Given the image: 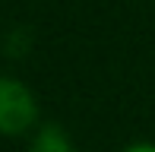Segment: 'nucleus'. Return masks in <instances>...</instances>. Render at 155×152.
Listing matches in <instances>:
<instances>
[{
  "mask_svg": "<svg viewBox=\"0 0 155 152\" xmlns=\"http://www.w3.org/2000/svg\"><path fill=\"white\" fill-rule=\"evenodd\" d=\"M38 108H35L32 92L16 79L0 76V133H22L35 121Z\"/></svg>",
  "mask_w": 155,
  "mask_h": 152,
  "instance_id": "f257e3e1",
  "label": "nucleus"
},
{
  "mask_svg": "<svg viewBox=\"0 0 155 152\" xmlns=\"http://www.w3.org/2000/svg\"><path fill=\"white\" fill-rule=\"evenodd\" d=\"M35 152H70V143L57 127H45L35 140Z\"/></svg>",
  "mask_w": 155,
  "mask_h": 152,
  "instance_id": "f03ea898",
  "label": "nucleus"
},
{
  "mask_svg": "<svg viewBox=\"0 0 155 152\" xmlns=\"http://www.w3.org/2000/svg\"><path fill=\"white\" fill-rule=\"evenodd\" d=\"M124 152H155V146H152V143H136V146H130Z\"/></svg>",
  "mask_w": 155,
  "mask_h": 152,
  "instance_id": "7ed1b4c3",
  "label": "nucleus"
}]
</instances>
